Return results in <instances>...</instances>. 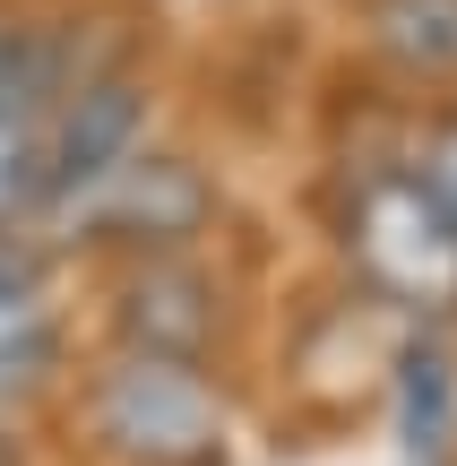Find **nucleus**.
Returning <instances> with one entry per match:
<instances>
[{
    "instance_id": "1",
    "label": "nucleus",
    "mask_w": 457,
    "mask_h": 466,
    "mask_svg": "<svg viewBox=\"0 0 457 466\" xmlns=\"http://www.w3.org/2000/svg\"><path fill=\"white\" fill-rule=\"evenodd\" d=\"M78 423L113 466H224V398L190 354L113 346L78 389Z\"/></svg>"
},
{
    "instance_id": "2",
    "label": "nucleus",
    "mask_w": 457,
    "mask_h": 466,
    "mask_svg": "<svg viewBox=\"0 0 457 466\" xmlns=\"http://www.w3.org/2000/svg\"><path fill=\"white\" fill-rule=\"evenodd\" d=\"M345 268L406 319H457V208L414 165H372L345 199Z\"/></svg>"
},
{
    "instance_id": "3",
    "label": "nucleus",
    "mask_w": 457,
    "mask_h": 466,
    "mask_svg": "<svg viewBox=\"0 0 457 466\" xmlns=\"http://www.w3.org/2000/svg\"><path fill=\"white\" fill-rule=\"evenodd\" d=\"M207 225H216V182H207L190 156L138 147L121 173H104L61 217V242H121L138 259V250H190Z\"/></svg>"
},
{
    "instance_id": "4",
    "label": "nucleus",
    "mask_w": 457,
    "mask_h": 466,
    "mask_svg": "<svg viewBox=\"0 0 457 466\" xmlns=\"http://www.w3.org/2000/svg\"><path fill=\"white\" fill-rule=\"evenodd\" d=\"M147 147V86L138 69L121 61H95L69 78V96L52 104V199H44V225H61L104 173H121L130 156Z\"/></svg>"
},
{
    "instance_id": "5",
    "label": "nucleus",
    "mask_w": 457,
    "mask_h": 466,
    "mask_svg": "<svg viewBox=\"0 0 457 466\" xmlns=\"http://www.w3.org/2000/svg\"><path fill=\"white\" fill-rule=\"evenodd\" d=\"M216 337H224V285L207 277L190 250H138L113 277V346L207 363Z\"/></svg>"
},
{
    "instance_id": "6",
    "label": "nucleus",
    "mask_w": 457,
    "mask_h": 466,
    "mask_svg": "<svg viewBox=\"0 0 457 466\" xmlns=\"http://www.w3.org/2000/svg\"><path fill=\"white\" fill-rule=\"evenodd\" d=\"M61 380V285L26 225H0V415L35 406Z\"/></svg>"
},
{
    "instance_id": "7",
    "label": "nucleus",
    "mask_w": 457,
    "mask_h": 466,
    "mask_svg": "<svg viewBox=\"0 0 457 466\" xmlns=\"http://www.w3.org/2000/svg\"><path fill=\"white\" fill-rule=\"evenodd\" d=\"M397 441H406V458L457 450V363L441 337H406L397 346Z\"/></svg>"
},
{
    "instance_id": "8",
    "label": "nucleus",
    "mask_w": 457,
    "mask_h": 466,
    "mask_svg": "<svg viewBox=\"0 0 457 466\" xmlns=\"http://www.w3.org/2000/svg\"><path fill=\"white\" fill-rule=\"evenodd\" d=\"M372 44L406 78H457V0H372Z\"/></svg>"
},
{
    "instance_id": "9",
    "label": "nucleus",
    "mask_w": 457,
    "mask_h": 466,
    "mask_svg": "<svg viewBox=\"0 0 457 466\" xmlns=\"http://www.w3.org/2000/svg\"><path fill=\"white\" fill-rule=\"evenodd\" d=\"M414 173H423V182L457 208V113H441V121L423 130V147H414Z\"/></svg>"
},
{
    "instance_id": "10",
    "label": "nucleus",
    "mask_w": 457,
    "mask_h": 466,
    "mask_svg": "<svg viewBox=\"0 0 457 466\" xmlns=\"http://www.w3.org/2000/svg\"><path fill=\"white\" fill-rule=\"evenodd\" d=\"M17 35L26 26H0V86H9V69H17Z\"/></svg>"
},
{
    "instance_id": "11",
    "label": "nucleus",
    "mask_w": 457,
    "mask_h": 466,
    "mask_svg": "<svg viewBox=\"0 0 457 466\" xmlns=\"http://www.w3.org/2000/svg\"><path fill=\"white\" fill-rule=\"evenodd\" d=\"M406 466H449V458H406Z\"/></svg>"
},
{
    "instance_id": "12",
    "label": "nucleus",
    "mask_w": 457,
    "mask_h": 466,
    "mask_svg": "<svg viewBox=\"0 0 457 466\" xmlns=\"http://www.w3.org/2000/svg\"><path fill=\"white\" fill-rule=\"evenodd\" d=\"M0 466H17V458H9V441H0Z\"/></svg>"
}]
</instances>
